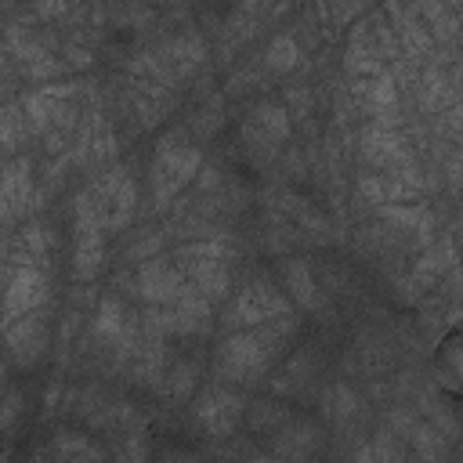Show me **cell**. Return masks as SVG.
<instances>
[{
	"mask_svg": "<svg viewBox=\"0 0 463 463\" xmlns=\"http://www.w3.org/2000/svg\"><path fill=\"white\" fill-rule=\"evenodd\" d=\"M297 333V318L293 311L282 318H271L268 326H253V329H239L232 336L221 340L217 358H213V373L221 376V383H257L271 362L282 354V347H289V336Z\"/></svg>",
	"mask_w": 463,
	"mask_h": 463,
	"instance_id": "6da1fadb",
	"label": "cell"
},
{
	"mask_svg": "<svg viewBox=\"0 0 463 463\" xmlns=\"http://www.w3.org/2000/svg\"><path fill=\"white\" fill-rule=\"evenodd\" d=\"M203 166V148L188 145L184 134H166L156 145V159H152V199L156 206H166L188 181H195Z\"/></svg>",
	"mask_w": 463,
	"mask_h": 463,
	"instance_id": "7a4b0ae2",
	"label": "cell"
},
{
	"mask_svg": "<svg viewBox=\"0 0 463 463\" xmlns=\"http://www.w3.org/2000/svg\"><path fill=\"white\" fill-rule=\"evenodd\" d=\"M203 58H206L203 40L192 36V33H181V36H170L159 47L145 51L141 61H134V69L145 72V76H152V83H159V87L170 90V87L184 83L203 65Z\"/></svg>",
	"mask_w": 463,
	"mask_h": 463,
	"instance_id": "3957f363",
	"label": "cell"
},
{
	"mask_svg": "<svg viewBox=\"0 0 463 463\" xmlns=\"http://www.w3.org/2000/svg\"><path fill=\"white\" fill-rule=\"evenodd\" d=\"M289 315V300L282 289H275L268 279H253L250 286H242L228 307H224V326L228 329H253V326H264L271 318H282Z\"/></svg>",
	"mask_w": 463,
	"mask_h": 463,
	"instance_id": "277c9868",
	"label": "cell"
},
{
	"mask_svg": "<svg viewBox=\"0 0 463 463\" xmlns=\"http://www.w3.org/2000/svg\"><path fill=\"white\" fill-rule=\"evenodd\" d=\"M90 199H94V210L101 217V228L105 232H123L130 221H134V210H137V184L134 177L123 170V166H112L109 174H101L94 181V188H87Z\"/></svg>",
	"mask_w": 463,
	"mask_h": 463,
	"instance_id": "5b68a950",
	"label": "cell"
},
{
	"mask_svg": "<svg viewBox=\"0 0 463 463\" xmlns=\"http://www.w3.org/2000/svg\"><path fill=\"white\" fill-rule=\"evenodd\" d=\"M72 228H76V246H72V271L80 282H90L101 271L105 260V228L101 217L94 210L90 192L76 195V213H72Z\"/></svg>",
	"mask_w": 463,
	"mask_h": 463,
	"instance_id": "8992f818",
	"label": "cell"
},
{
	"mask_svg": "<svg viewBox=\"0 0 463 463\" xmlns=\"http://www.w3.org/2000/svg\"><path fill=\"white\" fill-rule=\"evenodd\" d=\"M47 293H51V282L36 264H14V271L7 275L4 300H0V329L33 311H43Z\"/></svg>",
	"mask_w": 463,
	"mask_h": 463,
	"instance_id": "52a82bcc",
	"label": "cell"
},
{
	"mask_svg": "<svg viewBox=\"0 0 463 463\" xmlns=\"http://www.w3.org/2000/svg\"><path fill=\"white\" fill-rule=\"evenodd\" d=\"M188 289H192V286H188L184 271H181L170 257L159 253V257L137 264L134 293H137L141 300H148V307H170V304H177Z\"/></svg>",
	"mask_w": 463,
	"mask_h": 463,
	"instance_id": "ba28073f",
	"label": "cell"
},
{
	"mask_svg": "<svg viewBox=\"0 0 463 463\" xmlns=\"http://www.w3.org/2000/svg\"><path fill=\"white\" fill-rule=\"evenodd\" d=\"M242 412H246V398H242L235 387H224V383L206 387V391L195 398V405H192V420H195L206 434H213V438L232 434L235 423L242 420Z\"/></svg>",
	"mask_w": 463,
	"mask_h": 463,
	"instance_id": "9c48e42d",
	"label": "cell"
},
{
	"mask_svg": "<svg viewBox=\"0 0 463 463\" xmlns=\"http://www.w3.org/2000/svg\"><path fill=\"white\" fill-rule=\"evenodd\" d=\"M7 54H11V61H14V69L25 76V80H54L61 69H65V61L43 43V40H36L33 33H22V29H11L7 36H4V43H0Z\"/></svg>",
	"mask_w": 463,
	"mask_h": 463,
	"instance_id": "30bf717a",
	"label": "cell"
},
{
	"mask_svg": "<svg viewBox=\"0 0 463 463\" xmlns=\"http://www.w3.org/2000/svg\"><path fill=\"white\" fill-rule=\"evenodd\" d=\"M51 344V322L43 311H33L11 326H4V351L18 369H33Z\"/></svg>",
	"mask_w": 463,
	"mask_h": 463,
	"instance_id": "8fae6325",
	"label": "cell"
},
{
	"mask_svg": "<svg viewBox=\"0 0 463 463\" xmlns=\"http://www.w3.org/2000/svg\"><path fill=\"white\" fill-rule=\"evenodd\" d=\"M286 137H289V109H282L279 101L253 105V112L242 123V141L253 152H275Z\"/></svg>",
	"mask_w": 463,
	"mask_h": 463,
	"instance_id": "7c38bea8",
	"label": "cell"
},
{
	"mask_svg": "<svg viewBox=\"0 0 463 463\" xmlns=\"http://www.w3.org/2000/svg\"><path fill=\"white\" fill-rule=\"evenodd\" d=\"M322 445V430L318 423L304 420V416H289L275 434H271V456H279L282 463H307Z\"/></svg>",
	"mask_w": 463,
	"mask_h": 463,
	"instance_id": "4fadbf2b",
	"label": "cell"
},
{
	"mask_svg": "<svg viewBox=\"0 0 463 463\" xmlns=\"http://www.w3.org/2000/svg\"><path fill=\"white\" fill-rule=\"evenodd\" d=\"M188 279V286L203 297V300H224L228 286H232V268H228V257H181L177 264Z\"/></svg>",
	"mask_w": 463,
	"mask_h": 463,
	"instance_id": "5bb4252c",
	"label": "cell"
},
{
	"mask_svg": "<svg viewBox=\"0 0 463 463\" xmlns=\"http://www.w3.org/2000/svg\"><path fill=\"white\" fill-rule=\"evenodd\" d=\"M33 199V163L11 159L0 166V221H14L29 213Z\"/></svg>",
	"mask_w": 463,
	"mask_h": 463,
	"instance_id": "9a60e30c",
	"label": "cell"
},
{
	"mask_svg": "<svg viewBox=\"0 0 463 463\" xmlns=\"http://www.w3.org/2000/svg\"><path fill=\"white\" fill-rule=\"evenodd\" d=\"M362 156L376 170H398V166H405L412 159L409 141L391 127H369L362 134Z\"/></svg>",
	"mask_w": 463,
	"mask_h": 463,
	"instance_id": "2e32d148",
	"label": "cell"
},
{
	"mask_svg": "<svg viewBox=\"0 0 463 463\" xmlns=\"http://www.w3.org/2000/svg\"><path fill=\"white\" fill-rule=\"evenodd\" d=\"M279 279H282V289H286V300L300 304L304 311H318L322 307V289H318V279L311 271L307 260L300 257H289L279 264Z\"/></svg>",
	"mask_w": 463,
	"mask_h": 463,
	"instance_id": "e0dca14e",
	"label": "cell"
},
{
	"mask_svg": "<svg viewBox=\"0 0 463 463\" xmlns=\"http://www.w3.org/2000/svg\"><path fill=\"white\" fill-rule=\"evenodd\" d=\"M362 98H365V109H369V116H376V127H398V83H394V76H387V72H380V76H373V80H365V87H362Z\"/></svg>",
	"mask_w": 463,
	"mask_h": 463,
	"instance_id": "ac0fdd59",
	"label": "cell"
},
{
	"mask_svg": "<svg viewBox=\"0 0 463 463\" xmlns=\"http://www.w3.org/2000/svg\"><path fill=\"white\" fill-rule=\"evenodd\" d=\"M130 373L137 383H156L163 373H166V344L159 333H148L141 340H134L130 347Z\"/></svg>",
	"mask_w": 463,
	"mask_h": 463,
	"instance_id": "d6986e66",
	"label": "cell"
},
{
	"mask_svg": "<svg viewBox=\"0 0 463 463\" xmlns=\"http://www.w3.org/2000/svg\"><path fill=\"white\" fill-rule=\"evenodd\" d=\"M380 58H383V54H380L376 36L369 33V25H358L354 36H351V43H347V58H344V61H347V72L373 80V76L383 72V61H380Z\"/></svg>",
	"mask_w": 463,
	"mask_h": 463,
	"instance_id": "ffe728a7",
	"label": "cell"
},
{
	"mask_svg": "<svg viewBox=\"0 0 463 463\" xmlns=\"http://www.w3.org/2000/svg\"><path fill=\"white\" fill-rule=\"evenodd\" d=\"M358 192H362L369 203H383V206H402L405 199L420 195V192H412L409 184H402V181L391 177V174H362V177H358Z\"/></svg>",
	"mask_w": 463,
	"mask_h": 463,
	"instance_id": "44dd1931",
	"label": "cell"
},
{
	"mask_svg": "<svg viewBox=\"0 0 463 463\" xmlns=\"http://www.w3.org/2000/svg\"><path fill=\"white\" fill-rule=\"evenodd\" d=\"M163 394L170 398V402H184V398H192V391L199 387V362L195 358H181V362H174L166 373H163Z\"/></svg>",
	"mask_w": 463,
	"mask_h": 463,
	"instance_id": "7402d4cb",
	"label": "cell"
},
{
	"mask_svg": "<svg viewBox=\"0 0 463 463\" xmlns=\"http://www.w3.org/2000/svg\"><path fill=\"white\" fill-rule=\"evenodd\" d=\"M94 336L98 344H119L127 336V318L116 297H101L98 300V315H94Z\"/></svg>",
	"mask_w": 463,
	"mask_h": 463,
	"instance_id": "603a6c76",
	"label": "cell"
},
{
	"mask_svg": "<svg viewBox=\"0 0 463 463\" xmlns=\"http://www.w3.org/2000/svg\"><path fill=\"white\" fill-rule=\"evenodd\" d=\"M293 412L286 409V405H279V402H253L246 412H242V420L250 423V430H257V434H275L286 420H289Z\"/></svg>",
	"mask_w": 463,
	"mask_h": 463,
	"instance_id": "cb8c5ba5",
	"label": "cell"
},
{
	"mask_svg": "<svg viewBox=\"0 0 463 463\" xmlns=\"http://www.w3.org/2000/svg\"><path fill=\"white\" fill-rule=\"evenodd\" d=\"M300 43L289 36V33H279L271 43H268V51H264V69L268 72H289V69H297L300 65Z\"/></svg>",
	"mask_w": 463,
	"mask_h": 463,
	"instance_id": "d4e9b609",
	"label": "cell"
},
{
	"mask_svg": "<svg viewBox=\"0 0 463 463\" xmlns=\"http://www.w3.org/2000/svg\"><path fill=\"white\" fill-rule=\"evenodd\" d=\"M358 409H362V398H358L347 383H333V387L326 391V398H322V412H326L333 423H347L351 416H358Z\"/></svg>",
	"mask_w": 463,
	"mask_h": 463,
	"instance_id": "484cf974",
	"label": "cell"
},
{
	"mask_svg": "<svg viewBox=\"0 0 463 463\" xmlns=\"http://www.w3.org/2000/svg\"><path fill=\"white\" fill-rule=\"evenodd\" d=\"M29 123L22 116V105L18 101H7L0 105V148H18L25 137H29Z\"/></svg>",
	"mask_w": 463,
	"mask_h": 463,
	"instance_id": "4316f807",
	"label": "cell"
},
{
	"mask_svg": "<svg viewBox=\"0 0 463 463\" xmlns=\"http://www.w3.org/2000/svg\"><path fill=\"white\" fill-rule=\"evenodd\" d=\"M383 217H387L391 224L405 228V232H427V228L434 224L430 210H427V206H420V203H405V206H383Z\"/></svg>",
	"mask_w": 463,
	"mask_h": 463,
	"instance_id": "83f0119b",
	"label": "cell"
},
{
	"mask_svg": "<svg viewBox=\"0 0 463 463\" xmlns=\"http://www.w3.org/2000/svg\"><path fill=\"white\" fill-rule=\"evenodd\" d=\"M456 264V253H452V246L449 242H438L434 250H427V257L416 264V279H423V282H430L438 271H445V268H452Z\"/></svg>",
	"mask_w": 463,
	"mask_h": 463,
	"instance_id": "f1b7e54d",
	"label": "cell"
},
{
	"mask_svg": "<svg viewBox=\"0 0 463 463\" xmlns=\"http://www.w3.org/2000/svg\"><path fill=\"white\" fill-rule=\"evenodd\" d=\"M159 250H163V232H156V228H145V232H137L134 239H130V246H127V260H152V257H159Z\"/></svg>",
	"mask_w": 463,
	"mask_h": 463,
	"instance_id": "f546056e",
	"label": "cell"
},
{
	"mask_svg": "<svg viewBox=\"0 0 463 463\" xmlns=\"http://www.w3.org/2000/svg\"><path fill=\"white\" fill-rule=\"evenodd\" d=\"M409 441L416 445V452H420L427 463H434V459L445 456V441H441V434H438L434 427H409Z\"/></svg>",
	"mask_w": 463,
	"mask_h": 463,
	"instance_id": "4dcf8cb0",
	"label": "cell"
},
{
	"mask_svg": "<svg viewBox=\"0 0 463 463\" xmlns=\"http://www.w3.org/2000/svg\"><path fill=\"white\" fill-rule=\"evenodd\" d=\"M145 452H148L145 434H141V430H130V434L123 438V449H119L116 463H145Z\"/></svg>",
	"mask_w": 463,
	"mask_h": 463,
	"instance_id": "1f68e13d",
	"label": "cell"
},
{
	"mask_svg": "<svg viewBox=\"0 0 463 463\" xmlns=\"http://www.w3.org/2000/svg\"><path fill=\"white\" fill-rule=\"evenodd\" d=\"M22 409H25V394L22 391H7L4 402H0V434L22 416Z\"/></svg>",
	"mask_w": 463,
	"mask_h": 463,
	"instance_id": "d6a6232c",
	"label": "cell"
},
{
	"mask_svg": "<svg viewBox=\"0 0 463 463\" xmlns=\"http://www.w3.org/2000/svg\"><path fill=\"white\" fill-rule=\"evenodd\" d=\"M90 441H87V434H76V430H61L58 438H54V452H58V459H65V456H76L80 449H87Z\"/></svg>",
	"mask_w": 463,
	"mask_h": 463,
	"instance_id": "836d02e7",
	"label": "cell"
},
{
	"mask_svg": "<svg viewBox=\"0 0 463 463\" xmlns=\"http://www.w3.org/2000/svg\"><path fill=\"white\" fill-rule=\"evenodd\" d=\"M61 463H105V456H101L98 445H87V449H80L76 456H65Z\"/></svg>",
	"mask_w": 463,
	"mask_h": 463,
	"instance_id": "e575fe53",
	"label": "cell"
},
{
	"mask_svg": "<svg viewBox=\"0 0 463 463\" xmlns=\"http://www.w3.org/2000/svg\"><path fill=\"white\" fill-rule=\"evenodd\" d=\"M65 54H69V61H72V65H80V69H83V65H90V51H83L80 43H69V47H65Z\"/></svg>",
	"mask_w": 463,
	"mask_h": 463,
	"instance_id": "d590c367",
	"label": "cell"
},
{
	"mask_svg": "<svg viewBox=\"0 0 463 463\" xmlns=\"http://www.w3.org/2000/svg\"><path fill=\"white\" fill-rule=\"evenodd\" d=\"M166 463H199V456L184 452V449H174V452H166Z\"/></svg>",
	"mask_w": 463,
	"mask_h": 463,
	"instance_id": "8d00e7d4",
	"label": "cell"
},
{
	"mask_svg": "<svg viewBox=\"0 0 463 463\" xmlns=\"http://www.w3.org/2000/svg\"><path fill=\"white\" fill-rule=\"evenodd\" d=\"M246 463H282V459L279 456H250Z\"/></svg>",
	"mask_w": 463,
	"mask_h": 463,
	"instance_id": "74e56055",
	"label": "cell"
}]
</instances>
